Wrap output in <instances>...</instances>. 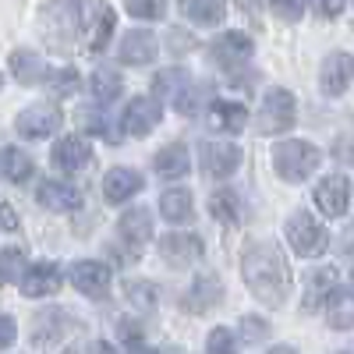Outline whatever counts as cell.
Wrapping results in <instances>:
<instances>
[{
    "instance_id": "cell-1",
    "label": "cell",
    "mask_w": 354,
    "mask_h": 354,
    "mask_svg": "<svg viewBox=\"0 0 354 354\" xmlns=\"http://www.w3.org/2000/svg\"><path fill=\"white\" fill-rule=\"evenodd\" d=\"M241 273H245L248 290L262 305L280 308L287 301V294H290V266H287V259L280 255V248L273 241L248 245L245 255H241Z\"/></svg>"
},
{
    "instance_id": "cell-2",
    "label": "cell",
    "mask_w": 354,
    "mask_h": 354,
    "mask_svg": "<svg viewBox=\"0 0 354 354\" xmlns=\"http://www.w3.org/2000/svg\"><path fill=\"white\" fill-rule=\"evenodd\" d=\"M319 163H322L319 145L301 142V138H287V142H280L273 149V170L283 177V181H290V185L308 181V177L319 170Z\"/></svg>"
},
{
    "instance_id": "cell-3",
    "label": "cell",
    "mask_w": 354,
    "mask_h": 354,
    "mask_svg": "<svg viewBox=\"0 0 354 354\" xmlns=\"http://www.w3.org/2000/svg\"><path fill=\"white\" fill-rule=\"evenodd\" d=\"M294 117H298V103H294V93L287 88H270L259 103V113L252 117L255 135H280L294 128Z\"/></svg>"
},
{
    "instance_id": "cell-4",
    "label": "cell",
    "mask_w": 354,
    "mask_h": 354,
    "mask_svg": "<svg viewBox=\"0 0 354 354\" xmlns=\"http://www.w3.org/2000/svg\"><path fill=\"white\" fill-rule=\"evenodd\" d=\"M283 234H287V245L294 248V255H301V259H319L322 252L330 248L326 227H322L315 216H308V213H294L287 220Z\"/></svg>"
},
{
    "instance_id": "cell-5",
    "label": "cell",
    "mask_w": 354,
    "mask_h": 354,
    "mask_svg": "<svg viewBox=\"0 0 354 354\" xmlns=\"http://www.w3.org/2000/svg\"><path fill=\"white\" fill-rule=\"evenodd\" d=\"M354 82V57L347 50H333L326 53V61H322L319 68V88H322V96H344L347 88Z\"/></svg>"
},
{
    "instance_id": "cell-6",
    "label": "cell",
    "mask_w": 354,
    "mask_h": 354,
    "mask_svg": "<svg viewBox=\"0 0 354 354\" xmlns=\"http://www.w3.org/2000/svg\"><path fill=\"white\" fill-rule=\"evenodd\" d=\"M64 113L57 103H32L18 113V135L25 138H50L53 131H61Z\"/></svg>"
},
{
    "instance_id": "cell-7",
    "label": "cell",
    "mask_w": 354,
    "mask_h": 354,
    "mask_svg": "<svg viewBox=\"0 0 354 354\" xmlns=\"http://www.w3.org/2000/svg\"><path fill=\"white\" fill-rule=\"evenodd\" d=\"M198 160H202V170L213 174V177H230L234 170L241 167V149L234 142H223V138H209L198 145Z\"/></svg>"
},
{
    "instance_id": "cell-8",
    "label": "cell",
    "mask_w": 354,
    "mask_h": 354,
    "mask_svg": "<svg viewBox=\"0 0 354 354\" xmlns=\"http://www.w3.org/2000/svg\"><path fill=\"white\" fill-rule=\"evenodd\" d=\"M110 280H113L110 266H103L96 259H82V262L71 266V283L82 294H88V298H106V294H110Z\"/></svg>"
},
{
    "instance_id": "cell-9",
    "label": "cell",
    "mask_w": 354,
    "mask_h": 354,
    "mask_svg": "<svg viewBox=\"0 0 354 354\" xmlns=\"http://www.w3.org/2000/svg\"><path fill=\"white\" fill-rule=\"evenodd\" d=\"M156 36L149 32V28H131V32H124L121 46H117V57H121V64H131V68H142V64H153L156 61Z\"/></svg>"
},
{
    "instance_id": "cell-10",
    "label": "cell",
    "mask_w": 354,
    "mask_h": 354,
    "mask_svg": "<svg viewBox=\"0 0 354 354\" xmlns=\"http://www.w3.org/2000/svg\"><path fill=\"white\" fill-rule=\"evenodd\" d=\"M315 205L326 216H344L347 205H351V181L344 174H330L322 177L319 188H315Z\"/></svg>"
},
{
    "instance_id": "cell-11",
    "label": "cell",
    "mask_w": 354,
    "mask_h": 354,
    "mask_svg": "<svg viewBox=\"0 0 354 354\" xmlns=\"http://www.w3.org/2000/svg\"><path fill=\"white\" fill-rule=\"evenodd\" d=\"M88 163H93V145L82 135H68L53 145V167L64 174H82Z\"/></svg>"
},
{
    "instance_id": "cell-12",
    "label": "cell",
    "mask_w": 354,
    "mask_h": 354,
    "mask_svg": "<svg viewBox=\"0 0 354 354\" xmlns=\"http://www.w3.org/2000/svg\"><path fill=\"white\" fill-rule=\"evenodd\" d=\"M160 117H163V106L153 100V96H138L128 103L124 110V131L135 135V138H145L156 124H160Z\"/></svg>"
},
{
    "instance_id": "cell-13",
    "label": "cell",
    "mask_w": 354,
    "mask_h": 354,
    "mask_svg": "<svg viewBox=\"0 0 354 354\" xmlns=\"http://www.w3.org/2000/svg\"><path fill=\"white\" fill-rule=\"evenodd\" d=\"M252 50H255V43H252L245 32H223V36H216V39L209 43V57H213L216 64H223V68L245 64L248 57H252Z\"/></svg>"
},
{
    "instance_id": "cell-14",
    "label": "cell",
    "mask_w": 354,
    "mask_h": 354,
    "mask_svg": "<svg viewBox=\"0 0 354 354\" xmlns=\"http://www.w3.org/2000/svg\"><path fill=\"white\" fill-rule=\"evenodd\" d=\"M18 283H21L25 298H50V294H57V287H61V270H57L53 262H32L21 273Z\"/></svg>"
},
{
    "instance_id": "cell-15",
    "label": "cell",
    "mask_w": 354,
    "mask_h": 354,
    "mask_svg": "<svg viewBox=\"0 0 354 354\" xmlns=\"http://www.w3.org/2000/svg\"><path fill=\"white\" fill-rule=\"evenodd\" d=\"M82 188H75V185H68V181H43L39 185V205L43 209H53V213H75V209H82Z\"/></svg>"
},
{
    "instance_id": "cell-16",
    "label": "cell",
    "mask_w": 354,
    "mask_h": 354,
    "mask_svg": "<svg viewBox=\"0 0 354 354\" xmlns=\"http://www.w3.org/2000/svg\"><path fill=\"white\" fill-rule=\"evenodd\" d=\"M142 192V174L131 170V167H113L106 177H103V198L110 205H121L128 198H135Z\"/></svg>"
},
{
    "instance_id": "cell-17",
    "label": "cell",
    "mask_w": 354,
    "mask_h": 354,
    "mask_svg": "<svg viewBox=\"0 0 354 354\" xmlns=\"http://www.w3.org/2000/svg\"><path fill=\"white\" fill-rule=\"evenodd\" d=\"M216 301H223V283H220V277H216V273H198L195 283H192V290H188L185 308L202 315V312L216 308Z\"/></svg>"
},
{
    "instance_id": "cell-18",
    "label": "cell",
    "mask_w": 354,
    "mask_h": 354,
    "mask_svg": "<svg viewBox=\"0 0 354 354\" xmlns=\"http://www.w3.org/2000/svg\"><path fill=\"white\" fill-rule=\"evenodd\" d=\"M245 124H248V106H245V103L213 100V106H209V128H213V131L234 135V131H245Z\"/></svg>"
},
{
    "instance_id": "cell-19",
    "label": "cell",
    "mask_w": 354,
    "mask_h": 354,
    "mask_svg": "<svg viewBox=\"0 0 354 354\" xmlns=\"http://www.w3.org/2000/svg\"><path fill=\"white\" fill-rule=\"evenodd\" d=\"M160 255L170 266H192L195 259H202V241L195 234H167L160 241Z\"/></svg>"
},
{
    "instance_id": "cell-20",
    "label": "cell",
    "mask_w": 354,
    "mask_h": 354,
    "mask_svg": "<svg viewBox=\"0 0 354 354\" xmlns=\"http://www.w3.org/2000/svg\"><path fill=\"white\" fill-rule=\"evenodd\" d=\"M117 230H121V241H128L131 248H138L142 252V245L153 238V213L149 209H128L124 216H121V223H117Z\"/></svg>"
},
{
    "instance_id": "cell-21",
    "label": "cell",
    "mask_w": 354,
    "mask_h": 354,
    "mask_svg": "<svg viewBox=\"0 0 354 354\" xmlns=\"http://www.w3.org/2000/svg\"><path fill=\"white\" fill-rule=\"evenodd\" d=\"M153 167H156V174H160V177H167V181H177V177H185V174L192 170L188 145H181V142L163 145V149L156 153V160H153Z\"/></svg>"
},
{
    "instance_id": "cell-22",
    "label": "cell",
    "mask_w": 354,
    "mask_h": 354,
    "mask_svg": "<svg viewBox=\"0 0 354 354\" xmlns=\"http://www.w3.org/2000/svg\"><path fill=\"white\" fill-rule=\"evenodd\" d=\"M333 287H337V273H333V270H315V273H308V280H305V301H301V308H305V312L326 308V298L333 294Z\"/></svg>"
},
{
    "instance_id": "cell-23",
    "label": "cell",
    "mask_w": 354,
    "mask_h": 354,
    "mask_svg": "<svg viewBox=\"0 0 354 354\" xmlns=\"http://www.w3.org/2000/svg\"><path fill=\"white\" fill-rule=\"evenodd\" d=\"M113 28H117L113 8H96V18H88V25H85V43H88V50H93V53L106 50Z\"/></svg>"
},
{
    "instance_id": "cell-24",
    "label": "cell",
    "mask_w": 354,
    "mask_h": 354,
    "mask_svg": "<svg viewBox=\"0 0 354 354\" xmlns=\"http://www.w3.org/2000/svg\"><path fill=\"white\" fill-rule=\"evenodd\" d=\"M326 319L333 330H354V290L333 287V294L326 298Z\"/></svg>"
},
{
    "instance_id": "cell-25",
    "label": "cell",
    "mask_w": 354,
    "mask_h": 354,
    "mask_svg": "<svg viewBox=\"0 0 354 354\" xmlns=\"http://www.w3.org/2000/svg\"><path fill=\"white\" fill-rule=\"evenodd\" d=\"M8 68H11L15 82H21V85H32V82H39L43 75H50L46 64H43V57L32 53V50H15L11 61H8Z\"/></svg>"
},
{
    "instance_id": "cell-26",
    "label": "cell",
    "mask_w": 354,
    "mask_h": 354,
    "mask_svg": "<svg viewBox=\"0 0 354 354\" xmlns=\"http://www.w3.org/2000/svg\"><path fill=\"white\" fill-rule=\"evenodd\" d=\"M188 88H192V78H188L185 68H167V71H160L153 78V93L163 96V100H174V106L181 103V96L188 93Z\"/></svg>"
},
{
    "instance_id": "cell-27",
    "label": "cell",
    "mask_w": 354,
    "mask_h": 354,
    "mask_svg": "<svg viewBox=\"0 0 354 354\" xmlns=\"http://www.w3.org/2000/svg\"><path fill=\"white\" fill-rule=\"evenodd\" d=\"M181 11H185V18H192L195 25L209 28V25H220V21H223L227 4H223V0H181Z\"/></svg>"
},
{
    "instance_id": "cell-28",
    "label": "cell",
    "mask_w": 354,
    "mask_h": 354,
    "mask_svg": "<svg viewBox=\"0 0 354 354\" xmlns=\"http://www.w3.org/2000/svg\"><path fill=\"white\" fill-rule=\"evenodd\" d=\"M160 209L170 223H188L192 220V192L188 188H167L160 195Z\"/></svg>"
},
{
    "instance_id": "cell-29",
    "label": "cell",
    "mask_w": 354,
    "mask_h": 354,
    "mask_svg": "<svg viewBox=\"0 0 354 354\" xmlns=\"http://www.w3.org/2000/svg\"><path fill=\"white\" fill-rule=\"evenodd\" d=\"M209 213H213L220 223L234 227V223L241 220V198H238V192H234V188H220V192H213V198H209Z\"/></svg>"
},
{
    "instance_id": "cell-30",
    "label": "cell",
    "mask_w": 354,
    "mask_h": 354,
    "mask_svg": "<svg viewBox=\"0 0 354 354\" xmlns=\"http://www.w3.org/2000/svg\"><path fill=\"white\" fill-rule=\"evenodd\" d=\"M0 167H4V177L11 185H25L28 177H32V156L28 153H21V149H15V145H4V160H0Z\"/></svg>"
},
{
    "instance_id": "cell-31",
    "label": "cell",
    "mask_w": 354,
    "mask_h": 354,
    "mask_svg": "<svg viewBox=\"0 0 354 354\" xmlns=\"http://www.w3.org/2000/svg\"><path fill=\"white\" fill-rule=\"evenodd\" d=\"M88 88H93V96H96L100 103H113L117 96H121L124 82H121V75H117V71L100 68V71H93V78H88Z\"/></svg>"
},
{
    "instance_id": "cell-32",
    "label": "cell",
    "mask_w": 354,
    "mask_h": 354,
    "mask_svg": "<svg viewBox=\"0 0 354 354\" xmlns=\"http://www.w3.org/2000/svg\"><path fill=\"white\" fill-rule=\"evenodd\" d=\"M46 85H50L53 100H61V96H71L75 88H78V71H75V68H61V71H53V75L46 78Z\"/></svg>"
},
{
    "instance_id": "cell-33",
    "label": "cell",
    "mask_w": 354,
    "mask_h": 354,
    "mask_svg": "<svg viewBox=\"0 0 354 354\" xmlns=\"http://www.w3.org/2000/svg\"><path fill=\"white\" fill-rule=\"evenodd\" d=\"M124 8H128L135 18L156 21V18H163V11H167V0H124Z\"/></svg>"
},
{
    "instance_id": "cell-34",
    "label": "cell",
    "mask_w": 354,
    "mask_h": 354,
    "mask_svg": "<svg viewBox=\"0 0 354 354\" xmlns=\"http://www.w3.org/2000/svg\"><path fill=\"white\" fill-rule=\"evenodd\" d=\"M0 262H4V283H18L21 273H25V252L21 248H4Z\"/></svg>"
},
{
    "instance_id": "cell-35",
    "label": "cell",
    "mask_w": 354,
    "mask_h": 354,
    "mask_svg": "<svg viewBox=\"0 0 354 354\" xmlns=\"http://www.w3.org/2000/svg\"><path fill=\"white\" fill-rule=\"evenodd\" d=\"M266 337H270L266 319H259V315H245V319H241V340H245V344H262Z\"/></svg>"
},
{
    "instance_id": "cell-36",
    "label": "cell",
    "mask_w": 354,
    "mask_h": 354,
    "mask_svg": "<svg viewBox=\"0 0 354 354\" xmlns=\"http://www.w3.org/2000/svg\"><path fill=\"white\" fill-rule=\"evenodd\" d=\"M238 347V337H234V330H213L209 333V340H205V351L209 354H227V351H234Z\"/></svg>"
},
{
    "instance_id": "cell-37",
    "label": "cell",
    "mask_w": 354,
    "mask_h": 354,
    "mask_svg": "<svg viewBox=\"0 0 354 354\" xmlns=\"http://www.w3.org/2000/svg\"><path fill=\"white\" fill-rule=\"evenodd\" d=\"M124 290H128V298H131L135 305H142V308H153V305H156V287H153V283H135V280H131Z\"/></svg>"
},
{
    "instance_id": "cell-38",
    "label": "cell",
    "mask_w": 354,
    "mask_h": 354,
    "mask_svg": "<svg viewBox=\"0 0 354 354\" xmlns=\"http://www.w3.org/2000/svg\"><path fill=\"white\" fill-rule=\"evenodd\" d=\"M305 8H308V0H273V11L283 21H298L305 15Z\"/></svg>"
},
{
    "instance_id": "cell-39",
    "label": "cell",
    "mask_w": 354,
    "mask_h": 354,
    "mask_svg": "<svg viewBox=\"0 0 354 354\" xmlns=\"http://www.w3.org/2000/svg\"><path fill=\"white\" fill-rule=\"evenodd\" d=\"M142 337H145L142 322H135V319H121V340H124V347L138 351V347H142Z\"/></svg>"
},
{
    "instance_id": "cell-40",
    "label": "cell",
    "mask_w": 354,
    "mask_h": 354,
    "mask_svg": "<svg viewBox=\"0 0 354 354\" xmlns=\"http://www.w3.org/2000/svg\"><path fill=\"white\" fill-rule=\"evenodd\" d=\"M167 43H170V50H174L177 57H185V53L192 50V36L181 32V28H170V32H167Z\"/></svg>"
},
{
    "instance_id": "cell-41",
    "label": "cell",
    "mask_w": 354,
    "mask_h": 354,
    "mask_svg": "<svg viewBox=\"0 0 354 354\" xmlns=\"http://www.w3.org/2000/svg\"><path fill=\"white\" fill-rule=\"evenodd\" d=\"M15 344V319L11 315H4V319H0V347H11Z\"/></svg>"
},
{
    "instance_id": "cell-42",
    "label": "cell",
    "mask_w": 354,
    "mask_h": 354,
    "mask_svg": "<svg viewBox=\"0 0 354 354\" xmlns=\"http://www.w3.org/2000/svg\"><path fill=\"white\" fill-rule=\"evenodd\" d=\"M344 8H347V0H319V11L326 15V18H337Z\"/></svg>"
},
{
    "instance_id": "cell-43",
    "label": "cell",
    "mask_w": 354,
    "mask_h": 354,
    "mask_svg": "<svg viewBox=\"0 0 354 354\" xmlns=\"http://www.w3.org/2000/svg\"><path fill=\"white\" fill-rule=\"evenodd\" d=\"M18 227V216H15V205L4 202V230H15Z\"/></svg>"
},
{
    "instance_id": "cell-44",
    "label": "cell",
    "mask_w": 354,
    "mask_h": 354,
    "mask_svg": "<svg viewBox=\"0 0 354 354\" xmlns=\"http://www.w3.org/2000/svg\"><path fill=\"white\" fill-rule=\"evenodd\" d=\"M238 8H241L245 15H259V11H262V0H238Z\"/></svg>"
},
{
    "instance_id": "cell-45",
    "label": "cell",
    "mask_w": 354,
    "mask_h": 354,
    "mask_svg": "<svg viewBox=\"0 0 354 354\" xmlns=\"http://www.w3.org/2000/svg\"><path fill=\"white\" fill-rule=\"evenodd\" d=\"M337 245H340V252H354V227H351L347 234H340V241H337Z\"/></svg>"
},
{
    "instance_id": "cell-46",
    "label": "cell",
    "mask_w": 354,
    "mask_h": 354,
    "mask_svg": "<svg viewBox=\"0 0 354 354\" xmlns=\"http://www.w3.org/2000/svg\"><path fill=\"white\" fill-rule=\"evenodd\" d=\"M351 277H354V273H351Z\"/></svg>"
}]
</instances>
